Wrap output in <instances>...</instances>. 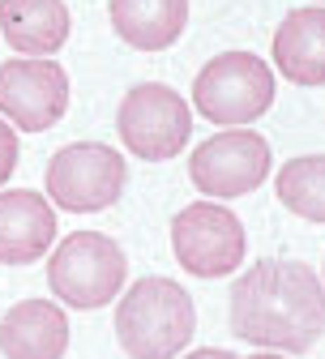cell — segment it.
<instances>
[{"mask_svg":"<svg viewBox=\"0 0 325 359\" xmlns=\"http://www.w3.org/2000/svg\"><path fill=\"white\" fill-rule=\"evenodd\" d=\"M231 334L278 351L304 355L325 338V283L304 261H257L231 283Z\"/></svg>","mask_w":325,"mask_h":359,"instance_id":"cell-1","label":"cell"},{"mask_svg":"<svg viewBox=\"0 0 325 359\" xmlns=\"http://www.w3.org/2000/svg\"><path fill=\"white\" fill-rule=\"evenodd\" d=\"M197 334L193 295L180 283L150 274L116 304V338L128 359H175Z\"/></svg>","mask_w":325,"mask_h":359,"instance_id":"cell-2","label":"cell"},{"mask_svg":"<svg viewBox=\"0 0 325 359\" xmlns=\"http://www.w3.org/2000/svg\"><path fill=\"white\" fill-rule=\"evenodd\" d=\"M128 278L124 248L103 231H73L48 261V287L69 308H103L120 295Z\"/></svg>","mask_w":325,"mask_h":359,"instance_id":"cell-3","label":"cell"},{"mask_svg":"<svg viewBox=\"0 0 325 359\" xmlns=\"http://www.w3.org/2000/svg\"><path fill=\"white\" fill-rule=\"evenodd\" d=\"M274 103V69L253 52H223L193 81V107L210 124L244 128Z\"/></svg>","mask_w":325,"mask_h":359,"instance_id":"cell-4","label":"cell"},{"mask_svg":"<svg viewBox=\"0 0 325 359\" xmlns=\"http://www.w3.org/2000/svg\"><path fill=\"white\" fill-rule=\"evenodd\" d=\"M116 133L128 154L146 158V163H167L189 146L193 111L180 99V90H171L163 81H142L120 99Z\"/></svg>","mask_w":325,"mask_h":359,"instance_id":"cell-5","label":"cell"},{"mask_svg":"<svg viewBox=\"0 0 325 359\" xmlns=\"http://www.w3.org/2000/svg\"><path fill=\"white\" fill-rule=\"evenodd\" d=\"M171 252L193 278H227L248 257L244 222L218 201H193L171 218Z\"/></svg>","mask_w":325,"mask_h":359,"instance_id":"cell-6","label":"cell"},{"mask_svg":"<svg viewBox=\"0 0 325 359\" xmlns=\"http://www.w3.org/2000/svg\"><path fill=\"white\" fill-rule=\"evenodd\" d=\"M128 167L120 150L103 142H73L52 154L48 163V201L69 214H99L124 193Z\"/></svg>","mask_w":325,"mask_h":359,"instance_id":"cell-7","label":"cell"},{"mask_svg":"<svg viewBox=\"0 0 325 359\" xmlns=\"http://www.w3.org/2000/svg\"><path fill=\"white\" fill-rule=\"evenodd\" d=\"M270 142L253 128H227L201 142L189 158V180L210 201H231L265 184L270 175Z\"/></svg>","mask_w":325,"mask_h":359,"instance_id":"cell-8","label":"cell"},{"mask_svg":"<svg viewBox=\"0 0 325 359\" xmlns=\"http://www.w3.org/2000/svg\"><path fill=\"white\" fill-rule=\"evenodd\" d=\"M69 111V73L56 60L18 56L0 65V120L22 133H43Z\"/></svg>","mask_w":325,"mask_h":359,"instance_id":"cell-9","label":"cell"},{"mask_svg":"<svg viewBox=\"0 0 325 359\" xmlns=\"http://www.w3.org/2000/svg\"><path fill=\"white\" fill-rule=\"evenodd\" d=\"M56 240V210L34 189L0 193V265H34Z\"/></svg>","mask_w":325,"mask_h":359,"instance_id":"cell-10","label":"cell"},{"mask_svg":"<svg viewBox=\"0 0 325 359\" xmlns=\"http://www.w3.org/2000/svg\"><path fill=\"white\" fill-rule=\"evenodd\" d=\"M69 317L60 304L22 299L0 321V355L5 359H65Z\"/></svg>","mask_w":325,"mask_h":359,"instance_id":"cell-11","label":"cell"},{"mask_svg":"<svg viewBox=\"0 0 325 359\" xmlns=\"http://www.w3.org/2000/svg\"><path fill=\"white\" fill-rule=\"evenodd\" d=\"M274 69L296 86H325V9L304 5L274 30Z\"/></svg>","mask_w":325,"mask_h":359,"instance_id":"cell-12","label":"cell"},{"mask_svg":"<svg viewBox=\"0 0 325 359\" xmlns=\"http://www.w3.org/2000/svg\"><path fill=\"white\" fill-rule=\"evenodd\" d=\"M0 34L18 56L48 60L69 43L65 0H0Z\"/></svg>","mask_w":325,"mask_h":359,"instance_id":"cell-13","label":"cell"},{"mask_svg":"<svg viewBox=\"0 0 325 359\" xmlns=\"http://www.w3.org/2000/svg\"><path fill=\"white\" fill-rule=\"evenodd\" d=\"M112 30L137 52H167L189 26V0H107Z\"/></svg>","mask_w":325,"mask_h":359,"instance_id":"cell-14","label":"cell"},{"mask_svg":"<svg viewBox=\"0 0 325 359\" xmlns=\"http://www.w3.org/2000/svg\"><path fill=\"white\" fill-rule=\"evenodd\" d=\"M274 193L296 218L325 222V154H300L287 158L274 180Z\"/></svg>","mask_w":325,"mask_h":359,"instance_id":"cell-15","label":"cell"},{"mask_svg":"<svg viewBox=\"0 0 325 359\" xmlns=\"http://www.w3.org/2000/svg\"><path fill=\"white\" fill-rule=\"evenodd\" d=\"M13 171H18V133L9 120H0V184H9Z\"/></svg>","mask_w":325,"mask_h":359,"instance_id":"cell-16","label":"cell"},{"mask_svg":"<svg viewBox=\"0 0 325 359\" xmlns=\"http://www.w3.org/2000/svg\"><path fill=\"white\" fill-rule=\"evenodd\" d=\"M184 359H236V355L223 351V346H206V351H193V355H184Z\"/></svg>","mask_w":325,"mask_h":359,"instance_id":"cell-17","label":"cell"},{"mask_svg":"<svg viewBox=\"0 0 325 359\" xmlns=\"http://www.w3.org/2000/svg\"><path fill=\"white\" fill-rule=\"evenodd\" d=\"M248 359H283L278 351H261V355H248Z\"/></svg>","mask_w":325,"mask_h":359,"instance_id":"cell-18","label":"cell"},{"mask_svg":"<svg viewBox=\"0 0 325 359\" xmlns=\"http://www.w3.org/2000/svg\"><path fill=\"white\" fill-rule=\"evenodd\" d=\"M317 5H325V0H317Z\"/></svg>","mask_w":325,"mask_h":359,"instance_id":"cell-19","label":"cell"}]
</instances>
